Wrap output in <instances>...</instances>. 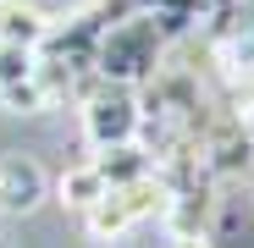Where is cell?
<instances>
[{"instance_id":"1","label":"cell","mask_w":254,"mask_h":248,"mask_svg":"<svg viewBox=\"0 0 254 248\" xmlns=\"http://www.w3.org/2000/svg\"><path fill=\"white\" fill-rule=\"evenodd\" d=\"M166 45H172V39H166V28H160L149 11H133L127 22L105 28L100 50H94V72H100L105 83H127V89H138V83L155 77Z\"/></svg>"},{"instance_id":"2","label":"cell","mask_w":254,"mask_h":248,"mask_svg":"<svg viewBox=\"0 0 254 248\" xmlns=\"http://www.w3.org/2000/svg\"><path fill=\"white\" fill-rule=\"evenodd\" d=\"M155 215H166V182L149 171V177L127 182V188H105L100 204L83 210L77 221H83V232H89L94 243H116V237L133 232L138 221H155Z\"/></svg>"},{"instance_id":"3","label":"cell","mask_w":254,"mask_h":248,"mask_svg":"<svg viewBox=\"0 0 254 248\" xmlns=\"http://www.w3.org/2000/svg\"><path fill=\"white\" fill-rule=\"evenodd\" d=\"M83 116V138L89 149H122V144H138L144 133V110H138V89H127V83H100V89L77 105Z\"/></svg>"},{"instance_id":"4","label":"cell","mask_w":254,"mask_h":248,"mask_svg":"<svg viewBox=\"0 0 254 248\" xmlns=\"http://www.w3.org/2000/svg\"><path fill=\"white\" fill-rule=\"evenodd\" d=\"M50 198V177L33 154L0 149V215H33Z\"/></svg>"},{"instance_id":"5","label":"cell","mask_w":254,"mask_h":248,"mask_svg":"<svg viewBox=\"0 0 254 248\" xmlns=\"http://www.w3.org/2000/svg\"><path fill=\"white\" fill-rule=\"evenodd\" d=\"M50 33V17L39 11V0H0V45L6 50H33L45 45Z\"/></svg>"},{"instance_id":"6","label":"cell","mask_w":254,"mask_h":248,"mask_svg":"<svg viewBox=\"0 0 254 248\" xmlns=\"http://www.w3.org/2000/svg\"><path fill=\"white\" fill-rule=\"evenodd\" d=\"M100 193H105V177H100V165H94V160H77V165H66V171H61V182H56L61 210H72V215L94 210V204H100Z\"/></svg>"},{"instance_id":"7","label":"cell","mask_w":254,"mask_h":248,"mask_svg":"<svg viewBox=\"0 0 254 248\" xmlns=\"http://www.w3.org/2000/svg\"><path fill=\"white\" fill-rule=\"evenodd\" d=\"M89 160L100 165L105 188H127V182H138V177H149V171H155V160L144 154V144H122V149H100V154H89Z\"/></svg>"},{"instance_id":"8","label":"cell","mask_w":254,"mask_h":248,"mask_svg":"<svg viewBox=\"0 0 254 248\" xmlns=\"http://www.w3.org/2000/svg\"><path fill=\"white\" fill-rule=\"evenodd\" d=\"M0 105H6L11 116H39V110H56V105H50V94H45V83H39V72H28V77L6 83V89H0Z\"/></svg>"},{"instance_id":"9","label":"cell","mask_w":254,"mask_h":248,"mask_svg":"<svg viewBox=\"0 0 254 248\" xmlns=\"http://www.w3.org/2000/svg\"><path fill=\"white\" fill-rule=\"evenodd\" d=\"M166 248H210V232H199V237H172Z\"/></svg>"}]
</instances>
